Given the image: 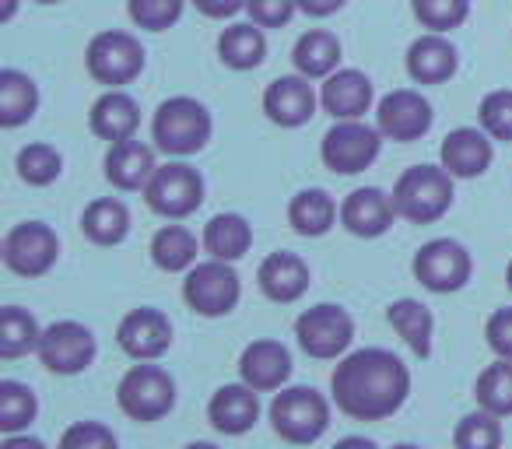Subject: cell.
<instances>
[{"instance_id": "obj_28", "label": "cell", "mask_w": 512, "mask_h": 449, "mask_svg": "<svg viewBox=\"0 0 512 449\" xmlns=\"http://www.w3.org/2000/svg\"><path fill=\"white\" fill-rule=\"evenodd\" d=\"M253 246V229L242 214H214L204 225V250L211 253L214 260H242Z\"/></svg>"}, {"instance_id": "obj_26", "label": "cell", "mask_w": 512, "mask_h": 449, "mask_svg": "<svg viewBox=\"0 0 512 449\" xmlns=\"http://www.w3.org/2000/svg\"><path fill=\"white\" fill-rule=\"evenodd\" d=\"M341 218L337 211L334 197L327 190H299L288 204V221H292V229L306 239H320L334 229V221Z\"/></svg>"}, {"instance_id": "obj_37", "label": "cell", "mask_w": 512, "mask_h": 449, "mask_svg": "<svg viewBox=\"0 0 512 449\" xmlns=\"http://www.w3.org/2000/svg\"><path fill=\"white\" fill-rule=\"evenodd\" d=\"M64 172V158L53 144H29L18 151V176L29 186H50Z\"/></svg>"}, {"instance_id": "obj_29", "label": "cell", "mask_w": 512, "mask_h": 449, "mask_svg": "<svg viewBox=\"0 0 512 449\" xmlns=\"http://www.w3.org/2000/svg\"><path fill=\"white\" fill-rule=\"evenodd\" d=\"M218 57L225 60L232 71H253V67H260L267 57L264 29L256 22L228 25L218 36Z\"/></svg>"}, {"instance_id": "obj_9", "label": "cell", "mask_w": 512, "mask_h": 449, "mask_svg": "<svg viewBox=\"0 0 512 449\" xmlns=\"http://www.w3.org/2000/svg\"><path fill=\"white\" fill-rule=\"evenodd\" d=\"M144 200L162 218H186L204 204V179L186 162L158 165L151 183L144 186Z\"/></svg>"}, {"instance_id": "obj_4", "label": "cell", "mask_w": 512, "mask_h": 449, "mask_svg": "<svg viewBox=\"0 0 512 449\" xmlns=\"http://www.w3.org/2000/svg\"><path fill=\"white\" fill-rule=\"evenodd\" d=\"M271 425L292 446H309L330 428V404L313 386H288L274 397Z\"/></svg>"}, {"instance_id": "obj_35", "label": "cell", "mask_w": 512, "mask_h": 449, "mask_svg": "<svg viewBox=\"0 0 512 449\" xmlns=\"http://www.w3.org/2000/svg\"><path fill=\"white\" fill-rule=\"evenodd\" d=\"M474 397L484 411L498 414V418H509L512 414V358H498L488 369L477 376Z\"/></svg>"}, {"instance_id": "obj_23", "label": "cell", "mask_w": 512, "mask_h": 449, "mask_svg": "<svg viewBox=\"0 0 512 449\" xmlns=\"http://www.w3.org/2000/svg\"><path fill=\"white\" fill-rule=\"evenodd\" d=\"M456 67H460L456 46L442 32H428V36L414 39L411 50H407V74L418 85H442V81L453 78Z\"/></svg>"}, {"instance_id": "obj_16", "label": "cell", "mask_w": 512, "mask_h": 449, "mask_svg": "<svg viewBox=\"0 0 512 449\" xmlns=\"http://www.w3.org/2000/svg\"><path fill=\"white\" fill-rule=\"evenodd\" d=\"M397 218V204L393 197H386L376 186H362V190H351L341 204V225L358 239H376Z\"/></svg>"}, {"instance_id": "obj_25", "label": "cell", "mask_w": 512, "mask_h": 449, "mask_svg": "<svg viewBox=\"0 0 512 449\" xmlns=\"http://www.w3.org/2000/svg\"><path fill=\"white\" fill-rule=\"evenodd\" d=\"M155 169V151L137 141V137L113 144L106 155V179L116 190H144L151 183V176H155Z\"/></svg>"}, {"instance_id": "obj_33", "label": "cell", "mask_w": 512, "mask_h": 449, "mask_svg": "<svg viewBox=\"0 0 512 449\" xmlns=\"http://www.w3.org/2000/svg\"><path fill=\"white\" fill-rule=\"evenodd\" d=\"M151 260L169 274L190 271L197 264V236L183 225H165L151 239Z\"/></svg>"}, {"instance_id": "obj_42", "label": "cell", "mask_w": 512, "mask_h": 449, "mask_svg": "<svg viewBox=\"0 0 512 449\" xmlns=\"http://www.w3.org/2000/svg\"><path fill=\"white\" fill-rule=\"evenodd\" d=\"M57 449H116L113 428H106L102 421H74L64 435H60Z\"/></svg>"}, {"instance_id": "obj_8", "label": "cell", "mask_w": 512, "mask_h": 449, "mask_svg": "<svg viewBox=\"0 0 512 449\" xmlns=\"http://www.w3.org/2000/svg\"><path fill=\"white\" fill-rule=\"evenodd\" d=\"M144 57H148V53H144L141 39H134L130 32L109 29V32H99V36L88 43L85 64H88V74H92L99 85L120 88V85H130V81L144 71Z\"/></svg>"}, {"instance_id": "obj_46", "label": "cell", "mask_w": 512, "mask_h": 449, "mask_svg": "<svg viewBox=\"0 0 512 449\" xmlns=\"http://www.w3.org/2000/svg\"><path fill=\"white\" fill-rule=\"evenodd\" d=\"M348 0H299V11H306L309 18H330L344 8Z\"/></svg>"}, {"instance_id": "obj_18", "label": "cell", "mask_w": 512, "mask_h": 449, "mask_svg": "<svg viewBox=\"0 0 512 449\" xmlns=\"http://www.w3.org/2000/svg\"><path fill=\"white\" fill-rule=\"evenodd\" d=\"M239 376L242 383H249L256 393L267 390H281L292 376V355L281 341H253L246 344L239 358Z\"/></svg>"}, {"instance_id": "obj_5", "label": "cell", "mask_w": 512, "mask_h": 449, "mask_svg": "<svg viewBox=\"0 0 512 449\" xmlns=\"http://www.w3.org/2000/svg\"><path fill=\"white\" fill-rule=\"evenodd\" d=\"M120 411L134 421H158L176 407V379L162 365L141 362L120 379L116 386Z\"/></svg>"}, {"instance_id": "obj_38", "label": "cell", "mask_w": 512, "mask_h": 449, "mask_svg": "<svg viewBox=\"0 0 512 449\" xmlns=\"http://www.w3.org/2000/svg\"><path fill=\"white\" fill-rule=\"evenodd\" d=\"M453 446L456 449H498L502 446V421L498 414L491 411H477V414H467L460 418L453 432Z\"/></svg>"}, {"instance_id": "obj_45", "label": "cell", "mask_w": 512, "mask_h": 449, "mask_svg": "<svg viewBox=\"0 0 512 449\" xmlns=\"http://www.w3.org/2000/svg\"><path fill=\"white\" fill-rule=\"evenodd\" d=\"M193 8L207 18H232L235 11L246 8V0H193Z\"/></svg>"}, {"instance_id": "obj_27", "label": "cell", "mask_w": 512, "mask_h": 449, "mask_svg": "<svg viewBox=\"0 0 512 449\" xmlns=\"http://www.w3.org/2000/svg\"><path fill=\"white\" fill-rule=\"evenodd\" d=\"M292 64L302 78H330L341 64V39L327 29H309L306 36H299L292 50Z\"/></svg>"}, {"instance_id": "obj_13", "label": "cell", "mask_w": 512, "mask_h": 449, "mask_svg": "<svg viewBox=\"0 0 512 449\" xmlns=\"http://www.w3.org/2000/svg\"><path fill=\"white\" fill-rule=\"evenodd\" d=\"M411 267H414V278L435 295L460 292L470 281V271H474L470 253L456 239H432V243H425L414 253Z\"/></svg>"}, {"instance_id": "obj_21", "label": "cell", "mask_w": 512, "mask_h": 449, "mask_svg": "<svg viewBox=\"0 0 512 449\" xmlns=\"http://www.w3.org/2000/svg\"><path fill=\"white\" fill-rule=\"evenodd\" d=\"M88 127L95 137L109 144L130 141L141 127V106H137L134 95L120 92V88H109L102 99H95L92 113H88Z\"/></svg>"}, {"instance_id": "obj_30", "label": "cell", "mask_w": 512, "mask_h": 449, "mask_svg": "<svg viewBox=\"0 0 512 449\" xmlns=\"http://www.w3.org/2000/svg\"><path fill=\"white\" fill-rule=\"evenodd\" d=\"M39 109V88L29 74L15 71H0V127H22L36 116Z\"/></svg>"}, {"instance_id": "obj_32", "label": "cell", "mask_w": 512, "mask_h": 449, "mask_svg": "<svg viewBox=\"0 0 512 449\" xmlns=\"http://www.w3.org/2000/svg\"><path fill=\"white\" fill-rule=\"evenodd\" d=\"M386 320H390V327L404 337V344L414 351V355L418 358L432 355L435 320H432V313H428V306H421L418 299H397L390 309H386Z\"/></svg>"}, {"instance_id": "obj_3", "label": "cell", "mask_w": 512, "mask_h": 449, "mask_svg": "<svg viewBox=\"0 0 512 449\" xmlns=\"http://www.w3.org/2000/svg\"><path fill=\"white\" fill-rule=\"evenodd\" d=\"M211 113L200 106L190 95H176V99H165L158 106L155 120H151V137L165 155H197L207 141H211Z\"/></svg>"}, {"instance_id": "obj_53", "label": "cell", "mask_w": 512, "mask_h": 449, "mask_svg": "<svg viewBox=\"0 0 512 449\" xmlns=\"http://www.w3.org/2000/svg\"><path fill=\"white\" fill-rule=\"evenodd\" d=\"M39 4H60V0H39Z\"/></svg>"}, {"instance_id": "obj_1", "label": "cell", "mask_w": 512, "mask_h": 449, "mask_svg": "<svg viewBox=\"0 0 512 449\" xmlns=\"http://www.w3.org/2000/svg\"><path fill=\"white\" fill-rule=\"evenodd\" d=\"M334 400L355 421H383L404 407L411 393V372L393 351L362 348L348 355L330 376Z\"/></svg>"}, {"instance_id": "obj_48", "label": "cell", "mask_w": 512, "mask_h": 449, "mask_svg": "<svg viewBox=\"0 0 512 449\" xmlns=\"http://www.w3.org/2000/svg\"><path fill=\"white\" fill-rule=\"evenodd\" d=\"M334 449H376V442L362 439V435H348V439H341Z\"/></svg>"}, {"instance_id": "obj_43", "label": "cell", "mask_w": 512, "mask_h": 449, "mask_svg": "<svg viewBox=\"0 0 512 449\" xmlns=\"http://www.w3.org/2000/svg\"><path fill=\"white\" fill-rule=\"evenodd\" d=\"M246 11L260 29H281L299 11V0H246Z\"/></svg>"}, {"instance_id": "obj_7", "label": "cell", "mask_w": 512, "mask_h": 449, "mask_svg": "<svg viewBox=\"0 0 512 449\" xmlns=\"http://www.w3.org/2000/svg\"><path fill=\"white\" fill-rule=\"evenodd\" d=\"M379 148H383V130L379 127H369L362 120H337L323 134L320 155L327 169L341 172V176H355V172H365L376 162Z\"/></svg>"}, {"instance_id": "obj_11", "label": "cell", "mask_w": 512, "mask_h": 449, "mask_svg": "<svg viewBox=\"0 0 512 449\" xmlns=\"http://www.w3.org/2000/svg\"><path fill=\"white\" fill-rule=\"evenodd\" d=\"M0 257L22 278H43L60 257V239L43 221H22L4 236Z\"/></svg>"}, {"instance_id": "obj_14", "label": "cell", "mask_w": 512, "mask_h": 449, "mask_svg": "<svg viewBox=\"0 0 512 449\" xmlns=\"http://www.w3.org/2000/svg\"><path fill=\"white\" fill-rule=\"evenodd\" d=\"M432 102L421 92H411V88H397L390 92L376 109V127L383 130V137L390 141H418L432 130Z\"/></svg>"}, {"instance_id": "obj_12", "label": "cell", "mask_w": 512, "mask_h": 449, "mask_svg": "<svg viewBox=\"0 0 512 449\" xmlns=\"http://www.w3.org/2000/svg\"><path fill=\"white\" fill-rule=\"evenodd\" d=\"M39 362L57 376H78L95 362V334L78 320L50 323L39 337Z\"/></svg>"}, {"instance_id": "obj_51", "label": "cell", "mask_w": 512, "mask_h": 449, "mask_svg": "<svg viewBox=\"0 0 512 449\" xmlns=\"http://www.w3.org/2000/svg\"><path fill=\"white\" fill-rule=\"evenodd\" d=\"M505 281H509V288H512V260H509V271H505Z\"/></svg>"}, {"instance_id": "obj_20", "label": "cell", "mask_w": 512, "mask_h": 449, "mask_svg": "<svg viewBox=\"0 0 512 449\" xmlns=\"http://www.w3.org/2000/svg\"><path fill=\"white\" fill-rule=\"evenodd\" d=\"M256 281H260V292H264L267 299L288 306V302H299L302 295H306L309 264L299 253H288V250L271 253V257H264L260 271H256Z\"/></svg>"}, {"instance_id": "obj_52", "label": "cell", "mask_w": 512, "mask_h": 449, "mask_svg": "<svg viewBox=\"0 0 512 449\" xmlns=\"http://www.w3.org/2000/svg\"><path fill=\"white\" fill-rule=\"evenodd\" d=\"M393 449H418V446H411V442H400V446H393Z\"/></svg>"}, {"instance_id": "obj_50", "label": "cell", "mask_w": 512, "mask_h": 449, "mask_svg": "<svg viewBox=\"0 0 512 449\" xmlns=\"http://www.w3.org/2000/svg\"><path fill=\"white\" fill-rule=\"evenodd\" d=\"M183 449H218L214 442H190V446H183Z\"/></svg>"}, {"instance_id": "obj_40", "label": "cell", "mask_w": 512, "mask_h": 449, "mask_svg": "<svg viewBox=\"0 0 512 449\" xmlns=\"http://www.w3.org/2000/svg\"><path fill=\"white\" fill-rule=\"evenodd\" d=\"M130 22L148 32H165L183 18V0H127Z\"/></svg>"}, {"instance_id": "obj_2", "label": "cell", "mask_w": 512, "mask_h": 449, "mask_svg": "<svg viewBox=\"0 0 512 449\" xmlns=\"http://www.w3.org/2000/svg\"><path fill=\"white\" fill-rule=\"evenodd\" d=\"M397 214L414 225H432L453 207V172L446 165H414L393 186Z\"/></svg>"}, {"instance_id": "obj_34", "label": "cell", "mask_w": 512, "mask_h": 449, "mask_svg": "<svg viewBox=\"0 0 512 449\" xmlns=\"http://www.w3.org/2000/svg\"><path fill=\"white\" fill-rule=\"evenodd\" d=\"M39 330L36 316L22 306H4L0 309V358H18L29 355V351L39 348Z\"/></svg>"}, {"instance_id": "obj_6", "label": "cell", "mask_w": 512, "mask_h": 449, "mask_svg": "<svg viewBox=\"0 0 512 449\" xmlns=\"http://www.w3.org/2000/svg\"><path fill=\"white\" fill-rule=\"evenodd\" d=\"M239 274L228 260H204V264H193L186 271L183 281V299L193 313L200 316H228L239 306Z\"/></svg>"}, {"instance_id": "obj_39", "label": "cell", "mask_w": 512, "mask_h": 449, "mask_svg": "<svg viewBox=\"0 0 512 449\" xmlns=\"http://www.w3.org/2000/svg\"><path fill=\"white\" fill-rule=\"evenodd\" d=\"M414 18L432 32L460 29L470 15V0H411Z\"/></svg>"}, {"instance_id": "obj_24", "label": "cell", "mask_w": 512, "mask_h": 449, "mask_svg": "<svg viewBox=\"0 0 512 449\" xmlns=\"http://www.w3.org/2000/svg\"><path fill=\"white\" fill-rule=\"evenodd\" d=\"M439 155H442V165H446L456 179H474L488 172L491 158H495V148H491L484 130L460 127V130H453V134H446Z\"/></svg>"}, {"instance_id": "obj_41", "label": "cell", "mask_w": 512, "mask_h": 449, "mask_svg": "<svg viewBox=\"0 0 512 449\" xmlns=\"http://www.w3.org/2000/svg\"><path fill=\"white\" fill-rule=\"evenodd\" d=\"M481 130L495 141H512V88H498L481 99Z\"/></svg>"}, {"instance_id": "obj_19", "label": "cell", "mask_w": 512, "mask_h": 449, "mask_svg": "<svg viewBox=\"0 0 512 449\" xmlns=\"http://www.w3.org/2000/svg\"><path fill=\"white\" fill-rule=\"evenodd\" d=\"M372 99H376V88L355 67H344V71H334L327 81H323L320 102L334 120H362L369 113Z\"/></svg>"}, {"instance_id": "obj_22", "label": "cell", "mask_w": 512, "mask_h": 449, "mask_svg": "<svg viewBox=\"0 0 512 449\" xmlns=\"http://www.w3.org/2000/svg\"><path fill=\"white\" fill-rule=\"evenodd\" d=\"M207 418L221 435H246L260 418V400L249 383H228L207 404Z\"/></svg>"}, {"instance_id": "obj_15", "label": "cell", "mask_w": 512, "mask_h": 449, "mask_svg": "<svg viewBox=\"0 0 512 449\" xmlns=\"http://www.w3.org/2000/svg\"><path fill=\"white\" fill-rule=\"evenodd\" d=\"M116 344H120L130 358H137V362H155V358H162L172 344L169 316H165L162 309H151V306L130 309V313L120 320V327H116Z\"/></svg>"}, {"instance_id": "obj_10", "label": "cell", "mask_w": 512, "mask_h": 449, "mask_svg": "<svg viewBox=\"0 0 512 449\" xmlns=\"http://www.w3.org/2000/svg\"><path fill=\"white\" fill-rule=\"evenodd\" d=\"M295 337H299L302 351L309 358L327 362V358H337L351 348V341H355V320L348 316V309L323 302V306L306 309L295 320Z\"/></svg>"}, {"instance_id": "obj_49", "label": "cell", "mask_w": 512, "mask_h": 449, "mask_svg": "<svg viewBox=\"0 0 512 449\" xmlns=\"http://www.w3.org/2000/svg\"><path fill=\"white\" fill-rule=\"evenodd\" d=\"M15 8H18V0H4V8H0V22H11V18H15Z\"/></svg>"}, {"instance_id": "obj_44", "label": "cell", "mask_w": 512, "mask_h": 449, "mask_svg": "<svg viewBox=\"0 0 512 449\" xmlns=\"http://www.w3.org/2000/svg\"><path fill=\"white\" fill-rule=\"evenodd\" d=\"M484 337H488L491 351H495L498 358H512V306L491 313L488 327H484Z\"/></svg>"}, {"instance_id": "obj_31", "label": "cell", "mask_w": 512, "mask_h": 449, "mask_svg": "<svg viewBox=\"0 0 512 449\" xmlns=\"http://www.w3.org/2000/svg\"><path fill=\"white\" fill-rule=\"evenodd\" d=\"M81 232L92 239L95 246H116L127 239L130 232V211L123 200H113V197H102V200H92L81 214Z\"/></svg>"}, {"instance_id": "obj_17", "label": "cell", "mask_w": 512, "mask_h": 449, "mask_svg": "<svg viewBox=\"0 0 512 449\" xmlns=\"http://www.w3.org/2000/svg\"><path fill=\"white\" fill-rule=\"evenodd\" d=\"M264 113L278 127H302L316 116V92L309 78L302 74H288L267 85L264 92Z\"/></svg>"}, {"instance_id": "obj_36", "label": "cell", "mask_w": 512, "mask_h": 449, "mask_svg": "<svg viewBox=\"0 0 512 449\" xmlns=\"http://www.w3.org/2000/svg\"><path fill=\"white\" fill-rule=\"evenodd\" d=\"M39 414V400L18 379H4L0 383V432L4 435H18L22 428H29Z\"/></svg>"}, {"instance_id": "obj_47", "label": "cell", "mask_w": 512, "mask_h": 449, "mask_svg": "<svg viewBox=\"0 0 512 449\" xmlns=\"http://www.w3.org/2000/svg\"><path fill=\"white\" fill-rule=\"evenodd\" d=\"M0 449H46V446L39 439H32V435H8Z\"/></svg>"}]
</instances>
